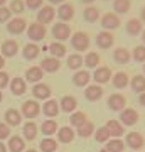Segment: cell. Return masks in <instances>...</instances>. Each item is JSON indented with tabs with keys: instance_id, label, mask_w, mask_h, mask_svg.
Returning <instances> with one entry per match:
<instances>
[{
	"instance_id": "6da1fadb",
	"label": "cell",
	"mask_w": 145,
	"mask_h": 152,
	"mask_svg": "<svg viewBox=\"0 0 145 152\" xmlns=\"http://www.w3.org/2000/svg\"><path fill=\"white\" fill-rule=\"evenodd\" d=\"M69 41H71L73 49L78 51V53H85V51L90 49V36L86 32H83V31H78V32L71 34Z\"/></svg>"
},
{
	"instance_id": "7a4b0ae2",
	"label": "cell",
	"mask_w": 145,
	"mask_h": 152,
	"mask_svg": "<svg viewBox=\"0 0 145 152\" xmlns=\"http://www.w3.org/2000/svg\"><path fill=\"white\" fill-rule=\"evenodd\" d=\"M20 113H22V117H26L29 120L37 118L39 113H41V105L37 103V100H26L22 103Z\"/></svg>"
},
{
	"instance_id": "3957f363",
	"label": "cell",
	"mask_w": 145,
	"mask_h": 152,
	"mask_svg": "<svg viewBox=\"0 0 145 152\" xmlns=\"http://www.w3.org/2000/svg\"><path fill=\"white\" fill-rule=\"evenodd\" d=\"M46 26L39 24V22H34L31 26H27V37L31 39V42H41L44 37H46Z\"/></svg>"
},
{
	"instance_id": "277c9868",
	"label": "cell",
	"mask_w": 145,
	"mask_h": 152,
	"mask_svg": "<svg viewBox=\"0 0 145 152\" xmlns=\"http://www.w3.org/2000/svg\"><path fill=\"white\" fill-rule=\"evenodd\" d=\"M52 37L58 42H64V41L71 39V27L66 22H56L52 26Z\"/></svg>"
},
{
	"instance_id": "5b68a950",
	"label": "cell",
	"mask_w": 145,
	"mask_h": 152,
	"mask_svg": "<svg viewBox=\"0 0 145 152\" xmlns=\"http://www.w3.org/2000/svg\"><path fill=\"white\" fill-rule=\"evenodd\" d=\"M106 107L111 110V112H122V110L127 108V98H125L122 93H113V95L108 96Z\"/></svg>"
},
{
	"instance_id": "8992f818",
	"label": "cell",
	"mask_w": 145,
	"mask_h": 152,
	"mask_svg": "<svg viewBox=\"0 0 145 152\" xmlns=\"http://www.w3.org/2000/svg\"><path fill=\"white\" fill-rule=\"evenodd\" d=\"M111 76H113V73L108 66H98L95 69V73L91 75V78L96 85L101 86V85H106L108 81H111Z\"/></svg>"
},
{
	"instance_id": "52a82bcc",
	"label": "cell",
	"mask_w": 145,
	"mask_h": 152,
	"mask_svg": "<svg viewBox=\"0 0 145 152\" xmlns=\"http://www.w3.org/2000/svg\"><path fill=\"white\" fill-rule=\"evenodd\" d=\"M118 122L123 127H133L137 122H138V112L135 108H125L120 112V118Z\"/></svg>"
},
{
	"instance_id": "ba28073f",
	"label": "cell",
	"mask_w": 145,
	"mask_h": 152,
	"mask_svg": "<svg viewBox=\"0 0 145 152\" xmlns=\"http://www.w3.org/2000/svg\"><path fill=\"white\" fill-rule=\"evenodd\" d=\"M125 145H128L132 151H140L145 145V139L140 132H130L125 137Z\"/></svg>"
},
{
	"instance_id": "9c48e42d",
	"label": "cell",
	"mask_w": 145,
	"mask_h": 152,
	"mask_svg": "<svg viewBox=\"0 0 145 152\" xmlns=\"http://www.w3.org/2000/svg\"><path fill=\"white\" fill-rule=\"evenodd\" d=\"M27 29V22L24 17H14L7 22V31L9 34H14V36H19Z\"/></svg>"
},
{
	"instance_id": "30bf717a",
	"label": "cell",
	"mask_w": 145,
	"mask_h": 152,
	"mask_svg": "<svg viewBox=\"0 0 145 152\" xmlns=\"http://www.w3.org/2000/svg\"><path fill=\"white\" fill-rule=\"evenodd\" d=\"M120 24H122L120 17L117 15V14H113V12H106V14L101 17V27L105 29V31H110V32H111V31L120 27Z\"/></svg>"
},
{
	"instance_id": "8fae6325",
	"label": "cell",
	"mask_w": 145,
	"mask_h": 152,
	"mask_svg": "<svg viewBox=\"0 0 145 152\" xmlns=\"http://www.w3.org/2000/svg\"><path fill=\"white\" fill-rule=\"evenodd\" d=\"M54 17H56V9L52 5H42L37 12V22L42 26L51 24L54 20Z\"/></svg>"
},
{
	"instance_id": "7c38bea8",
	"label": "cell",
	"mask_w": 145,
	"mask_h": 152,
	"mask_svg": "<svg viewBox=\"0 0 145 152\" xmlns=\"http://www.w3.org/2000/svg\"><path fill=\"white\" fill-rule=\"evenodd\" d=\"M91 81V75L88 69H78L73 75V85L78 88H86Z\"/></svg>"
},
{
	"instance_id": "4fadbf2b",
	"label": "cell",
	"mask_w": 145,
	"mask_h": 152,
	"mask_svg": "<svg viewBox=\"0 0 145 152\" xmlns=\"http://www.w3.org/2000/svg\"><path fill=\"white\" fill-rule=\"evenodd\" d=\"M59 102H56L52 98H49L44 102V105H41V112H42L47 118H54V117H58L59 113Z\"/></svg>"
},
{
	"instance_id": "5bb4252c",
	"label": "cell",
	"mask_w": 145,
	"mask_h": 152,
	"mask_svg": "<svg viewBox=\"0 0 145 152\" xmlns=\"http://www.w3.org/2000/svg\"><path fill=\"white\" fill-rule=\"evenodd\" d=\"M32 95H34V100H49L51 96V86L46 85V83H36L32 86Z\"/></svg>"
},
{
	"instance_id": "9a60e30c",
	"label": "cell",
	"mask_w": 145,
	"mask_h": 152,
	"mask_svg": "<svg viewBox=\"0 0 145 152\" xmlns=\"http://www.w3.org/2000/svg\"><path fill=\"white\" fill-rule=\"evenodd\" d=\"M56 135H58V142L59 144H71L74 140L76 132L73 127H61V129H58Z\"/></svg>"
},
{
	"instance_id": "2e32d148",
	"label": "cell",
	"mask_w": 145,
	"mask_h": 152,
	"mask_svg": "<svg viewBox=\"0 0 145 152\" xmlns=\"http://www.w3.org/2000/svg\"><path fill=\"white\" fill-rule=\"evenodd\" d=\"M115 42V36L110 31H101L96 36V46L100 49H110Z\"/></svg>"
},
{
	"instance_id": "e0dca14e",
	"label": "cell",
	"mask_w": 145,
	"mask_h": 152,
	"mask_svg": "<svg viewBox=\"0 0 145 152\" xmlns=\"http://www.w3.org/2000/svg\"><path fill=\"white\" fill-rule=\"evenodd\" d=\"M41 69L44 71V73H56V71L61 68V59H58V58H52V56H47V58H44L42 61H41Z\"/></svg>"
},
{
	"instance_id": "ac0fdd59",
	"label": "cell",
	"mask_w": 145,
	"mask_h": 152,
	"mask_svg": "<svg viewBox=\"0 0 145 152\" xmlns=\"http://www.w3.org/2000/svg\"><path fill=\"white\" fill-rule=\"evenodd\" d=\"M4 120H5V124L9 125V127H17V125H20V122H22L20 110L9 108L5 113H4Z\"/></svg>"
},
{
	"instance_id": "d6986e66",
	"label": "cell",
	"mask_w": 145,
	"mask_h": 152,
	"mask_svg": "<svg viewBox=\"0 0 145 152\" xmlns=\"http://www.w3.org/2000/svg\"><path fill=\"white\" fill-rule=\"evenodd\" d=\"M0 51H2L4 58H14L19 53V42L14 41V39H7L5 42L0 46Z\"/></svg>"
},
{
	"instance_id": "ffe728a7",
	"label": "cell",
	"mask_w": 145,
	"mask_h": 152,
	"mask_svg": "<svg viewBox=\"0 0 145 152\" xmlns=\"http://www.w3.org/2000/svg\"><path fill=\"white\" fill-rule=\"evenodd\" d=\"M44 76V71L41 69V66H31L29 69L26 71V83H32V85H36V83H41V80H42Z\"/></svg>"
},
{
	"instance_id": "44dd1931",
	"label": "cell",
	"mask_w": 145,
	"mask_h": 152,
	"mask_svg": "<svg viewBox=\"0 0 145 152\" xmlns=\"http://www.w3.org/2000/svg\"><path fill=\"white\" fill-rule=\"evenodd\" d=\"M37 132H39V127L36 125V122H32V120L26 122L24 127H22V137H24V140H36Z\"/></svg>"
},
{
	"instance_id": "7402d4cb",
	"label": "cell",
	"mask_w": 145,
	"mask_h": 152,
	"mask_svg": "<svg viewBox=\"0 0 145 152\" xmlns=\"http://www.w3.org/2000/svg\"><path fill=\"white\" fill-rule=\"evenodd\" d=\"M78 107V100L74 96H71V95H64V96L59 100V108L66 113H73Z\"/></svg>"
},
{
	"instance_id": "603a6c76",
	"label": "cell",
	"mask_w": 145,
	"mask_h": 152,
	"mask_svg": "<svg viewBox=\"0 0 145 152\" xmlns=\"http://www.w3.org/2000/svg\"><path fill=\"white\" fill-rule=\"evenodd\" d=\"M105 127L108 129V132H110L111 139H120V137L125 134V127L120 124L118 120H108Z\"/></svg>"
},
{
	"instance_id": "cb8c5ba5",
	"label": "cell",
	"mask_w": 145,
	"mask_h": 152,
	"mask_svg": "<svg viewBox=\"0 0 145 152\" xmlns=\"http://www.w3.org/2000/svg\"><path fill=\"white\" fill-rule=\"evenodd\" d=\"M56 15L59 17L61 22H68L74 17V7L71 4H61V7L56 10Z\"/></svg>"
},
{
	"instance_id": "d4e9b609",
	"label": "cell",
	"mask_w": 145,
	"mask_h": 152,
	"mask_svg": "<svg viewBox=\"0 0 145 152\" xmlns=\"http://www.w3.org/2000/svg\"><path fill=\"white\" fill-rule=\"evenodd\" d=\"M10 91L15 95V96H22V95H26L27 91V83L26 80H22V78H12L10 80Z\"/></svg>"
},
{
	"instance_id": "484cf974",
	"label": "cell",
	"mask_w": 145,
	"mask_h": 152,
	"mask_svg": "<svg viewBox=\"0 0 145 152\" xmlns=\"http://www.w3.org/2000/svg\"><path fill=\"white\" fill-rule=\"evenodd\" d=\"M103 96V88L100 85H90L85 88V98L88 102H98Z\"/></svg>"
},
{
	"instance_id": "4316f807",
	"label": "cell",
	"mask_w": 145,
	"mask_h": 152,
	"mask_svg": "<svg viewBox=\"0 0 145 152\" xmlns=\"http://www.w3.org/2000/svg\"><path fill=\"white\" fill-rule=\"evenodd\" d=\"M7 149H9V152H24V151H26V140H24V137H20V135H10Z\"/></svg>"
},
{
	"instance_id": "83f0119b",
	"label": "cell",
	"mask_w": 145,
	"mask_h": 152,
	"mask_svg": "<svg viewBox=\"0 0 145 152\" xmlns=\"http://www.w3.org/2000/svg\"><path fill=\"white\" fill-rule=\"evenodd\" d=\"M39 54H41V48H39L36 42L26 44L24 49H22V56H24V59H27V61H34Z\"/></svg>"
},
{
	"instance_id": "f1b7e54d",
	"label": "cell",
	"mask_w": 145,
	"mask_h": 152,
	"mask_svg": "<svg viewBox=\"0 0 145 152\" xmlns=\"http://www.w3.org/2000/svg\"><path fill=\"white\" fill-rule=\"evenodd\" d=\"M111 83H113V86L117 88V90H123V88L128 86L130 78H128V75H127L125 71H118V73H115V75L111 76Z\"/></svg>"
},
{
	"instance_id": "f546056e",
	"label": "cell",
	"mask_w": 145,
	"mask_h": 152,
	"mask_svg": "<svg viewBox=\"0 0 145 152\" xmlns=\"http://www.w3.org/2000/svg\"><path fill=\"white\" fill-rule=\"evenodd\" d=\"M130 58H132V54H130V51L127 48H117L113 51V61L118 63V64H127Z\"/></svg>"
},
{
	"instance_id": "4dcf8cb0",
	"label": "cell",
	"mask_w": 145,
	"mask_h": 152,
	"mask_svg": "<svg viewBox=\"0 0 145 152\" xmlns=\"http://www.w3.org/2000/svg\"><path fill=\"white\" fill-rule=\"evenodd\" d=\"M49 53H51V56L52 58H58V59H63L66 56V46L64 42H58V41H54V42L49 44Z\"/></svg>"
},
{
	"instance_id": "1f68e13d",
	"label": "cell",
	"mask_w": 145,
	"mask_h": 152,
	"mask_svg": "<svg viewBox=\"0 0 145 152\" xmlns=\"http://www.w3.org/2000/svg\"><path fill=\"white\" fill-rule=\"evenodd\" d=\"M58 129H59V127H58V122L47 118V120H44L42 125H41V134L46 135V137H52L54 134L58 132Z\"/></svg>"
},
{
	"instance_id": "d6a6232c",
	"label": "cell",
	"mask_w": 145,
	"mask_h": 152,
	"mask_svg": "<svg viewBox=\"0 0 145 152\" xmlns=\"http://www.w3.org/2000/svg\"><path fill=\"white\" fill-rule=\"evenodd\" d=\"M130 88L133 93H144L145 91V76L144 75H135L130 80Z\"/></svg>"
},
{
	"instance_id": "836d02e7",
	"label": "cell",
	"mask_w": 145,
	"mask_h": 152,
	"mask_svg": "<svg viewBox=\"0 0 145 152\" xmlns=\"http://www.w3.org/2000/svg\"><path fill=\"white\" fill-rule=\"evenodd\" d=\"M95 130H96V129H95V124H93L91 120H86L81 127H78V129H76V134H78L81 139H88L90 135H93V134H95Z\"/></svg>"
},
{
	"instance_id": "e575fe53",
	"label": "cell",
	"mask_w": 145,
	"mask_h": 152,
	"mask_svg": "<svg viewBox=\"0 0 145 152\" xmlns=\"http://www.w3.org/2000/svg\"><path fill=\"white\" fill-rule=\"evenodd\" d=\"M83 66L90 68V69H96L100 66V54L98 53H86V56L83 58Z\"/></svg>"
},
{
	"instance_id": "d590c367",
	"label": "cell",
	"mask_w": 145,
	"mask_h": 152,
	"mask_svg": "<svg viewBox=\"0 0 145 152\" xmlns=\"http://www.w3.org/2000/svg\"><path fill=\"white\" fill-rule=\"evenodd\" d=\"M58 144L59 142L52 139V137H44L41 144H39V149H41V152H56L58 151Z\"/></svg>"
},
{
	"instance_id": "8d00e7d4",
	"label": "cell",
	"mask_w": 145,
	"mask_h": 152,
	"mask_svg": "<svg viewBox=\"0 0 145 152\" xmlns=\"http://www.w3.org/2000/svg\"><path fill=\"white\" fill-rule=\"evenodd\" d=\"M142 27H144V24H142V20L140 19H130L128 22H127V34L128 36H138L140 32H142Z\"/></svg>"
},
{
	"instance_id": "74e56055",
	"label": "cell",
	"mask_w": 145,
	"mask_h": 152,
	"mask_svg": "<svg viewBox=\"0 0 145 152\" xmlns=\"http://www.w3.org/2000/svg\"><path fill=\"white\" fill-rule=\"evenodd\" d=\"M66 66L73 71H78L81 69V66H83V56L79 53H74V54L68 56V59H66Z\"/></svg>"
},
{
	"instance_id": "f35d334b",
	"label": "cell",
	"mask_w": 145,
	"mask_h": 152,
	"mask_svg": "<svg viewBox=\"0 0 145 152\" xmlns=\"http://www.w3.org/2000/svg\"><path fill=\"white\" fill-rule=\"evenodd\" d=\"M86 120H88V117H86L85 112H73L69 117V127L78 129V127H81V125L85 124Z\"/></svg>"
},
{
	"instance_id": "ab89813d",
	"label": "cell",
	"mask_w": 145,
	"mask_h": 152,
	"mask_svg": "<svg viewBox=\"0 0 145 152\" xmlns=\"http://www.w3.org/2000/svg\"><path fill=\"white\" fill-rule=\"evenodd\" d=\"M83 17H85L86 22L93 24V22H96L98 19H100V10H98L95 5H88L85 10H83Z\"/></svg>"
},
{
	"instance_id": "60d3db41",
	"label": "cell",
	"mask_w": 145,
	"mask_h": 152,
	"mask_svg": "<svg viewBox=\"0 0 145 152\" xmlns=\"http://www.w3.org/2000/svg\"><path fill=\"white\" fill-rule=\"evenodd\" d=\"M108 152H123L125 151V142L122 139H110L105 147Z\"/></svg>"
},
{
	"instance_id": "b9f144b4",
	"label": "cell",
	"mask_w": 145,
	"mask_h": 152,
	"mask_svg": "<svg viewBox=\"0 0 145 152\" xmlns=\"http://www.w3.org/2000/svg\"><path fill=\"white\" fill-rule=\"evenodd\" d=\"M132 7V0H113V10L117 14H127Z\"/></svg>"
},
{
	"instance_id": "7bdbcfd3",
	"label": "cell",
	"mask_w": 145,
	"mask_h": 152,
	"mask_svg": "<svg viewBox=\"0 0 145 152\" xmlns=\"http://www.w3.org/2000/svg\"><path fill=\"white\" fill-rule=\"evenodd\" d=\"M93 135H95V140L100 142V144H106V142L111 139V135H110V132H108L106 127H100V129H96Z\"/></svg>"
},
{
	"instance_id": "ee69618b",
	"label": "cell",
	"mask_w": 145,
	"mask_h": 152,
	"mask_svg": "<svg viewBox=\"0 0 145 152\" xmlns=\"http://www.w3.org/2000/svg\"><path fill=\"white\" fill-rule=\"evenodd\" d=\"M9 10L15 15H20L22 12L26 10V2L24 0H12L10 5H9Z\"/></svg>"
},
{
	"instance_id": "f6af8a7d",
	"label": "cell",
	"mask_w": 145,
	"mask_h": 152,
	"mask_svg": "<svg viewBox=\"0 0 145 152\" xmlns=\"http://www.w3.org/2000/svg\"><path fill=\"white\" fill-rule=\"evenodd\" d=\"M132 58H133V61H137V63H145V46L142 44V46H137V48L132 51Z\"/></svg>"
},
{
	"instance_id": "bcb514c9",
	"label": "cell",
	"mask_w": 145,
	"mask_h": 152,
	"mask_svg": "<svg viewBox=\"0 0 145 152\" xmlns=\"http://www.w3.org/2000/svg\"><path fill=\"white\" fill-rule=\"evenodd\" d=\"M12 12L9 10V7H0V24H5L10 20Z\"/></svg>"
},
{
	"instance_id": "7dc6e473",
	"label": "cell",
	"mask_w": 145,
	"mask_h": 152,
	"mask_svg": "<svg viewBox=\"0 0 145 152\" xmlns=\"http://www.w3.org/2000/svg\"><path fill=\"white\" fill-rule=\"evenodd\" d=\"M10 135V127L5 122H0V140H5Z\"/></svg>"
},
{
	"instance_id": "c3c4849f",
	"label": "cell",
	"mask_w": 145,
	"mask_h": 152,
	"mask_svg": "<svg viewBox=\"0 0 145 152\" xmlns=\"http://www.w3.org/2000/svg\"><path fill=\"white\" fill-rule=\"evenodd\" d=\"M44 4V0H26V7H29L31 10H37Z\"/></svg>"
},
{
	"instance_id": "681fc988",
	"label": "cell",
	"mask_w": 145,
	"mask_h": 152,
	"mask_svg": "<svg viewBox=\"0 0 145 152\" xmlns=\"http://www.w3.org/2000/svg\"><path fill=\"white\" fill-rule=\"evenodd\" d=\"M9 86V73L5 71H0V90Z\"/></svg>"
},
{
	"instance_id": "f907efd6",
	"label": "cell",
	"mask_w": 145,
	"mask_h": 152,
	"mask_svg": "<svg viewBox=\"0 0 145 152\" xmlns=\"http://www.w3.org/2000/svg\"><path fill=\"white\" fill-rule=\"evenodd\" d=\"M138 103L142 105V107H145V91L138 95Z\"/></svg>"
},
{
	"instance_id": "816d5d0a",
	"label": "cell",
	"mask_w": 145,
	"mask_h": 152,
	"mask_svg": "<svg viewBox=\"0 0 145 152\" xmlns=\"http://www.w3.org/2000/svg\"><path fill=\"white\" fill-rule=\"evenodd\" d=\"M64 2L66 0H49V5H58V4L61 5V4H64Z\"/></svg>"
},
{
	"instance_id": "f5cc1de1",
	"label": "cell",
	"mask_w": 145,
	"mask_h": 152,
	"mask_svg": "<svg viewBox=\"0 0 145 152\" xmlns=\"http://www.w3.org/2000/svg\"><path fill=\"white\" fill-rule=\"evenodd\" d=\"M4 66H5V58L0 54V71H4Z\"/></svg>"
},
{
	"instance_id": "db71d44e",
	"label": "cell",
	"mask_w": 145,
	"mask_h": 152,
	"mask_svg": "<svg viewBox=\"0 0 145 152\" xmlns=\"http://www.w3.org/2000/svg\"><path fill=\"white\" fill-rule=\"evenodd\" d=\"M140 20L145 22V7H142V10H140Z\"/></svg>"
},
{
	"instance_id": "11a10c76",
	"label": "cell",
	"mask_w": 145,
	"mask_h": 152,
	"mask_svg": "<svg viewBox=\"0 0 145 152\" xmlns=\"http://www.w3.org/2000/svg\"><path fill=\"white\" fill-rule=\"evenodd\" d=\"M0 152H7V145L2 140H0Z\"/></svg>"
},
{
	"instance_id": "9f6ffc18",
	"label": "cell",
	"mask_w": 145,
	"mask_h": 152,
	"mask_svg": "<svg viewBox=\"0 0 145 152\" xmlns=\"http://www.w3.org/2000/svg\"><path fill=\"white\" fill-rule=\"evenodd\" d=\"M81 2H83V4H85V5L88 7V5H91V4L95 2V0H81Z\"/></svg>"
},
{
	"instance_id": "6f0895ef",
	"label": "cell",
	"mask_w": 145,
	"mask_h": 152,
	"mask_svg": "<svg viewBox=\"0 0 145 152\" xmlns=\"http://www.w3.org/2000/svg\"><path fill=\"white\" fill-rule=\"evenodd\" d=\"M142 41H144V46H145V29H144V32H142Z\"/></svg>"
},
{
	"instance_id": "680465c9",
	"label": "cell",
	"mask_w": 145,
	"mask_h": 152,
	"mask_svg": "<svg viewBox=\"0 0 145 152\" xmlns=\"http://www.w3.org/2000/svg\"><path fill=\"white\" fill-rule=\"evenodd\" d=\"M24 152H37L36 149H27V151H24Z\"/></svg>"
},
{
	"instance_id": "91938a15",
	"label": "cell",
	"mask_w": 145,
	"mask_h": 152,
	"mask_svg": "<svg viewBox=\"0 0 145 152\" xmlns=\"http://www.w3.org/2000/svg\"><path fill=\"white\" fill-rule=\"evenodd\" d=\"M2 100H4V95H2V90H0V103H2Z\"/></svg>"
},
{
	"instance_id": "94428289",
	"label": "cell",
	"mask_w": 145,
	"mask_h": 152,
	"mask_svg": "<svg viewBox=\"0 0 145 152\" xmlns=\"http://www.w3.org/2000/svg\"><path fill=\"white\" fill-rule=\"evenodd\" d=\"M4 4H5V0H0V7H4Z\"/></svg>"
},
{
	"instance_id": "6125c7cd",
	"label": "cell",
	"mask_w": 145,
	"mask_h": 152,
	"mask_svg": "<svg viewBox=\"0 0 145 152\" xmlns=\"http://www.w3.org/2000/svg\"><path fill=\"white\" fill-rule=\"evenodd\" d=\"M100 152H108V151H106V149H105V147H103V149H101V151H100Z\"/></svg>"
},
{
	"instance_id": "be15d7a7",
	"label": "cell",
	"mask_w": 145,
	"mask_h": 152,
	"mask_svg": "<svg viewBox=\"0 0 145 152\" xmlns=\"http://www.w3.org/2000/svg\"><path fill=\"white\" fill-rule=\"evenodd\" d=\"M144 76H145V63H144Z\"/></svg>"
}]
</instances>
